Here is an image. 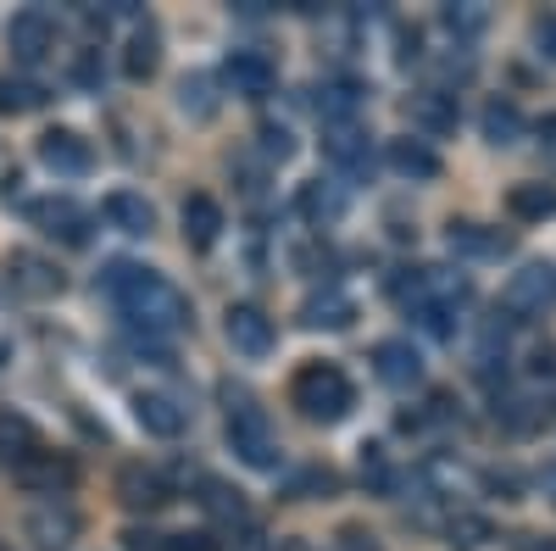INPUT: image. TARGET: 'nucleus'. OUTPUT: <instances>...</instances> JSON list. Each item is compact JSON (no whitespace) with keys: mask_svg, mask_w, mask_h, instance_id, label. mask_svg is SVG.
Returning <instances> with one entry per match:
<instances>
[{"mask_svg":"<svg viewBox=\"0 0 556 551\" xmlns=\"http://www.w3.org/2000/svg\"><path fill=\"white\" fill-rule=\"evenodd\" d=\"M101 285L106 296L117 301V312L128 317L134 329H146V335H173V329H190V296H184L178 285H167L162 273L151 267H139V262H112L101 273Z\"/></svg>","mask_w":556,"mask_h":551,"instance_id":"1","label":"nucleus"},{"mask_svg":"<svg viewBox=\"0 0 556 551\" xmlns=\"http://www.w3.org/2000/svg\"><path fill=\"white\" fill-rule=\"evenodd\" d=\"M290 401L301 406V418H312V424H340L345 412L356 406V390H351V379L340 374L334 362H312V367L295 374Z\"/></svg>","mask_w":556,"mask_h":551,"instance_id":"2","label":"nucleus"},{"mask_svg":"<svg viewBox=\"0 0 556 551\" xmlns=\"http://www.w3.org/2000/svg\"><path fill=\"white\" fill-rule=\"evenodd\" d=\"M228 446H235V456H240V463H251V468H273V463H278L267 412H262L256 401L228 406Z\"/></svg>","mask_w":556,"mask_h":551,"instance_id":"3","label":"nucleus"},{"mask_svg":"<svg viewBox=\"0 0 556 551\" xmlns=\"http://www.w3.org/2000/svg\"><path fill=\"white\" fill-rule=\"evenodd\" d=\"M551 301H556V267L551 262L518 267L513 279H506V290H501V312L506 317H540Z\"/></svg>","mask_w":556,"mask_h":551,"instance_id":"4","label":"nucleus"},{"mask_svg":"<svg viewBox=\"0 0 556 551\" xmlns=\"http://www.w3.org/2000/svg\"><path fill=\"white\" fill-rule=\"evenodd\" d=\"M7 51L17 67H39V62H51L56 57V23L45 17V12H17L7 23Z\"/></svg>","mask_w":556,"mask_h":551,"instance_id":"5","label":"nucleus"},{"mask_svg":"<svg viewBox=\"0 0 556 551\" xmlns=\"http://www.w3.org/2000/svg\"><path fill=\"white\" fill-rule=\"evenodd\" d=\"M78 513L67 508V501H39V508L23 518V535L34 540V551H73L78 540Z\"/></svg>","mask_w":556,"mask_h":551,"instance_id":"6","label":"nucleus"},{"mask_svg":"<svg viewBox=\"0 0 556 551\" xmlns=\"http://www.w3.org/2000/svg\"><path fill=\"white\" fill-rule=\"evenodd\" d=\"M7 285L28 301H51V296H62V267L39 251H12L7 256Z\"/></svg>","mask_w":556,"mask_h":551,"instance_id":"7","label":"nucleus"},{"mask_svg":"<svg viewBox=\"0 0 556 551\" xmlns=\"http://www.w3.org/2000/svg\"><path fill=\"white\" fill-rule=\"evenodd\" d=\"M17 474V485L23 490H34V496H62V490H73L78 485V463H73V456H62V451H51V446H45V451H34L28 456V463L23 468H12Z\"/></svg>","mask_w":556,"mask_h":551,"instance_id":"8","label":"nucleus"},{"mask_svg":"<svg viewBox=\"0 0 556 551\" xmlns=\"http://www.w3.org/2000/svg\"><path fill=\"white\" fill-rule=\"evenodd\" d=\"M39 162L51 173H62V178H84L89 167H96V151H89V140L73 134V128H45L39 134Z\"/></svg>","mask_w":556,"mask_h":551,"instance_id":"9","label":"nucleus"},{"mask_svg":"<svg viewBox=\"0 0 556 551\" xmlns=\"http://www.w3.org/2000/svg\"><path fill=\"white\" fill-rule=\"evenodd\" d=\"M134 418H139V429L156 435V440H178L184 424H190V406H184L178 396H167V390H139L134 396Z\"/></svg>","mask_w":556,"mask_h":551,"instance_id":"10","label":"nucleus"},{"mask_svg":"<svg viewBox=\"0 0 556 551\" xmlns=\"http://www.w3.org/2000/svg\"><path fill=\"white\" fill-rule=\"evenodd\" d=\"M223 335H228V346H235L240 356H267V351H273V317H267L262 306L240 301V306H228Z\"/></svg>","mask_w":556,"mask_h":551,"instance_id":"11","label":"nucleus"},{"mask_svg":"<svg viewBox=\"0 0 556 551\" xmlns=\"http://www.w3.org/2000/svg\"><path fill=\"white\" fill-rule=\"evenodd\" d=\"M117 501H123L128 513H156V508H167V501H173V485L156 468H146V463H128L117 474Z\"/></svg>","mask_w":556,"mask_h":551,"instance_id":"12","label":"nucleus"},{"mask_svg":"<svg viewBox=\"0 0 556 551\" xmlns=\"http://www.w3.org/2000/svg\"><path fill=\"white\" fill-rule=\"evenodd\" d=\"M28 217L45 228V235H56L62 246H84V240H89V212H84L78 201H67V196L34 201V206H28Z\"/></svg>","mask_w":556,"mask_h":551,"instance_id":"13","label":"nucleus"},{"mask_svg":"<svg viewBox=\"0 0 556 551\" xmlns=\"http://www.w3.org/2000/svg\"><path fill=\"white\" fill-rule=\"evenodd\" d=\"M223 84L235 89V96H245V101H262V96H273L278 67L262 51H235V57L223 62Z\"/></svg>","mask_w":556,"mask_h":551,"instance_id":"14","label":"nucleus"},{"mask_svg":"<svg viewBox=\"0 0 556 551\" xmlns=\"http://www.w3.org/2000/svg\"><path fill=\"white\" fill-rule=\"evenodd\" d=\"M323 156H329L340 173H351V178L374 173V146H367L362 128H323Z\"/></svg>","mask_w":556,"mask_h":551,"instance_id":"15","label":"nucleus"},{"mask_svg":"<svg viewBox=\"0 0 556 551\" xmlns=\"http://www.w3.org/2000/svg\"><path fill=\"white\" fill-rule=\"evenodd\" d=\"M362 96H367L362 84H351V78H329V84L317 89V117H323V128H356Z\"/></svg>","mask_w":556,"mask_h":551,"instance_id":"16","label":"nucleus"},{"mask_svg":"<svg viewBox=\"0 0 556 551\" xmlns=\"http://www.w3.org/2000/svg\"><path fill=\"white\" fill-rule=\"evenodd\" d=\"M374 367H379V379H384L390 390H412L417 379H424V356H417L412 340H384V346L374 351Z\"/></svg>","mask_w":556,"mask_h":551,"instance_id":"17","label":"nucleus"},{"mask_svg":"<svg viewBox=\"0 0 556 551\" xmlns=\"http://www.w3.org/2000/svg\"><path fill=\"white\" fill-rule=\"evenodd\" d=\"M34 451H45L34 418H23V412H0V468H23Z\"/></svg>","mask_w":556,"mask_h":551,"instance_id":"18","label":"nucleus"},{"mask_svg":"<svg viewBox=\"0 0 556 551\" xmlns=\"http://www.w3.org/2000/svg\"><path fill=\"white\" fill-rule=\"evenodd\" d=\"M184 246H195V251H212L217 235H223V206L212 196H190L184 201Z\"/></svg>","mask_w":556,"mask_h":551,"instance_id":"19","label":"nucleus"},{"mask_svg":"<svg viewBox=\"0 0 556 551\" xmlns=\"http://www.w3.org/2000/svg\"><path fill=\"white\" fill-rule=\"evenodd\" d=\"M106 223L112 228H123V235H151L156 228V212H151V201L146 196H134V190H117V196H106Z\"/></svg>","mask_w":556,"mask_h":551,"instance_id":"20","label":"nucleus"},{"mask_svg":"<svg viewBox=\"0 0 556 551\" xmlns=\"http://www.w3.org/2000/svg\"><path fill=\"white\" fill-rule=\"evenodd\" d=\"M351 317H356V301L340 296V290H323L301 306V324L306 329H351Z\"/></svg>","mask_w":556,"mask_h":551,"instance_id":"21","label":"nucleus"},{"mask_svg":"<svg viewBox=\"0 0 556 551\" xmlns=\"http://www.w3.org/2000/svg\"><path fill=\"white\" fill-rule=\"evenodd\" d=\"M412 123L424 134H451L456 128V96L451 89H424V96H412Z\"/></svg>","mask_w":556,"mask_h":551,"instance_id":"22","label":"nucleus"},{"mask_svg":"<svg viewBox=\"0 0 556 551\" xmlns=\"http://www.w3.org/2000/svg\"><path fill=\"white\" fill-rule=\"evenodd\" d=\"M301 217L312 223V228H329V223H340L345 217V190H340V184H306V190H301Z\"/></svg>","mask_w":556,"mask_h":551,"instance_id":"23","label":"nucleus"},{"mask_svg":"<svg viewBox=\"0 0 556 551\" xmlns=\"http://www.w3.org/2000/svg\"><path fill=\"white\" fill-rule=\"evenodd\" d=\"M506 212H513L518 223H545V217H556V184H513Z\"/></svg>","mask_w":556,"mask_h":551,"instance_id":"24","label":"nucleus"},{"mask_svg":"<svg viewBox=\"0 0 556 551\" xmlns=\"http://www.w3.org/2000/svg\"><path fill=\"white\" fill-rule=\"evenodd\" d=\"M390 167L401 173V178H440V156L424 146V140H390Z\"/></svg>","mask_w":556,"mask_h":551,"instance_id":"25","label":"nucleus"},{"mask_svg":"<svg viewBox=\"0 0 556 551\" xmlns=\"http://www.w3.org/2000/svg\"><path fill=\"white\" fill-rule=\"evenodd\" d=\"M445 240L462 256H501L506 251V235H495V228H484V223H451Z\"/></svg>","mask_w":556,"mask_h":551,"instance_id":"26","label":"nucleus"},{"mask_svg":"<svg viewBox=\"0 0 556 551\" xmlns=\"http://www.w3.org/2000/svg\"><path fill=\"white\" fill-rule=\"evenodd\" d=\"M201 501H206V513H212L217 524H228V535L251 524L245 496H240V490H228V485H217V479H206V496H201Z\"/></svg>","mask_w":556,"mask_h":551,"instance_id":"27","label":"nucleus"},{"mask_svg":"<svg viewBox=\"0 0 556 551\" xmlns=\"http://www.w3.org/2000/svg\"><path fill=\"white\" fill-rule=\"evenodd\" d=\"M156 62H162V39H156V28H151V23H146V28H134L128 51H123V73H128V78H151Z\"/></svg>","mask_w":556,"mask_h":551,"instance_id":"28","label":"nucleus"},{"mask_svg":"<svg viewBox=\"0 0 556 551\" xmlns=\"http://www.w3.org/2000/svg\"><path fill=\"white\" fill-rule=\"evenodd\" d=\"M479 123H484V140L490 146H518L523 140V112L513 101H490Z\"/></svg>","mask_w":556,"mask_h":551,"instance_id":"29","label":"nucleus"},{"mask_svg":"<svg viewBox=\"0 0 556 551\" xmlns=\"http://www.w3.org/2000/svg\"><path fill=\"white\" fill-rule=\"evenodd\" d=\"M34 107H45V89L34 78L0 73V117H17V112H34Z\"/></svg>","mask_w":556,"mask_h":551,"instance_id":"30","label":"nucleus"},{"mask_svg":"<svg viewBox=\"0 0 556 551\" xmlns=\"http://www.w3.org/2000/svg\"><path fill=\"white\" fill-rule=\"evenodd\" d=\"M445 535H451V546H462V551H473V546H484V540H495V529H490V518H479V513H451V524H445Z\"/></svg>","mask_w":556,"mask_h":551,"instance_id":"31","label":"nucleus"},{"mask_svg":"<svg viewBox=\"0 0 556 551\" xmlns=\"http://www.w3.org/2000/svg\"><path fill=\"white\" fill-rule=\"evenodd\" d=\"M440 23H445L456 39H473V34H484L490 12H484V7H440Z\"/></svg>","mask_w":556,"mask_h":551,"instance_id":"32","label":"nucleus"},{"mask_svg":"<svg viewBox=\"0 0 556 551\" xmlns=\"http://www.w3.org/2000/svg\"><path fill=\"white\" fill-rule=\"evenodd\" d=\"M262 156L267 162H290L295 156V134L285 123H262Z\"/></svg>","mask_w":556,"mask_h":551,"instance_id":"33","label":"nucleus"},{"mask_svg":"<svg viewBox=\"0 0 556 551\" xmlns=\"http://www.w3.org/2000/svg\"><path fill=\"white\" fill-rule=\"evenodd\" d=\"M334 485H340V479H334L329 468H306V474H295V479H290V496H312V490H323V496H329Z\"/></svg>","mask_w":556,"mask_h":551,"instance_id":"34","label":"nucleus"},{"mask_svg":"<svg viewBox=\"0 0 556 551\" xmlns=\"http://www.w3.org/2000/svg\"><path fill=\"white\" fill-rule=\"evenodd\" d=\"M167 551H223L212 529H184V535H167Z\"/></svg>","mask_w":556,"mask_h":551,"instance_id":"35","label":"nucleus"},{"mask_svg":"<svg viewBox=\"0 0 556 551\" xmlns=\"http://www.w3.org/2000/svg\"><path fill=\"white\" fill-rule=\"evenodd\" d=\"M362 479H367V485H379V490L390 485V463H384V451H379V446H362Z\"/></svg>","mask_w":556,"mask_h":551,"instance_id":"36","label":"nucleus"},{"mask_svg":"<svg viewBox=\"0 0 556 551\" xmlns=\"http://www.w3.org/2000/svg\"><path fill=\"white\" fill-rule=\"evenodd\" d=\"M184 112L212 117V96H206V78H184Z\"/></svg>","mask_w":556,"mask_h":551,"instance_id":"37","label":"nucleus"},{"mask_svg":"<svg viewBox=\"0 0 556 551\" xmlns=\"http://www.w3.org/2000/svg\"><path fill=\"white\" fill-rule=\"evenodd\" d=\"M228 551H278L256 524H245V529H235V535H228Z\"/></svg>","mask_w":556,"mask_h":551,"instance_id":"38","label":"nucleus"},{"mask_svg":"<svg viewBox=\"0 0 556 551\" xmlns=\"http://www.w3.org/2000/svg\"><path fill=\"white\" fill-rule=\"evenodd\" d=\"M534 45H540V57H545V62H556V12L534 17Z\"/></svg>","mask_w":556,"mask_h":551,"instance_id":"39","label":"nucleus"},{"mask_svg":"<svg viewBox=\"0 0 556 551\" xmlns=\"http://www.w3.org/2000/svg\"><path fill=\"white\" fill-rule=\"evenodd\" d=\"M340 551H379V540L367 529H340Z\"/></svg>","mask_w":556,"mask_h":551,"instance_id":"40","label":"nucleus"},{"mask_svg":"<svg viewBox=\"0 0 556 551\" xmlns=\"http://www.w3.org/2000/svg\"><path fill=\"white\" fill-rule=\"evenodd\" d=\"M529 367H534V374H540V379H545V374H551V379H556V346H540V351H534V362H529Z\"/></svg>","mask_w":556,"mask_h":551,"instance_id":"41","label":"nucleus"},{"mask_svg":"<svg viewBox=\"0 0 556 551\" xmlns=\"http://www.w3.org/2000/svg\"><path fill=\"white\" fill-rule=\"evenodd\" d=\"M123 540H128V551H167V546H162L156 535H139V529H128Z\"/></svg>","mask_w":556,"mask_h":551,"instance_id":"42","label":"nucleus"},{"mask_svg":"<svg viewBox=\"0 0 556 551\" xmlns=\"http://www.w3.org/2000/svg\"><path fill=\"white\" fill-rule=\"evenodd\" d=\"M540 146L556 151V117H540Z\"/></svg>","mask_w":556,"mask_h":551,"instance_id":"43","label":"nucleus"},{"mask_svg":"<svg viewBox=\"0 0 556 551\" xmlns=\"http://www.w3.org/2000/svg\"><path fill=\"white\" fill-rule=\"evenodd\" d=\"M523 551H556V540H540V535H523Z\"/></svg>","mask_w":556,"mask_h":551,"instance_id":"44","label":"nucleus"},{"mask_svg":"<svg viewBox=\"0 0 556 551\" xmlns=\"http://www.w3.org/2000/svg\"><path fill=\"white\" fill-rule=\"evenodd\" d=\"M278 551H317V546H306V540H285V546H278Z\"/></svg>","mask_w":556,"mask_h":551,"instance_id":"45","label":"nucleus"},{"mask_svg":"<svg viewBox=\"0 0 556 551\" xmlns=\"http://www.w3.org/2000/svg\"><path fill=\"white\" fill-rule=\"evenodd\" d=\"M0 551H12V546H7V540H0Z\"/></svg>","mask_w":556,"mask_h":551,"instance_id":"46","label":"nucleus"},{"mask_svg":"<svg viewBox=\"0 0 556 551\" xmlns=\"http://www.w3.org/2000/svg\"><path fill=\"white\" fill-rule=\"evenodd\" d=\"M551 490H556V474H551Z\"/></svg>","mask_w":556,"mask_h":551,"instance_id":"47","label":"nucleus"}]
</instances>
